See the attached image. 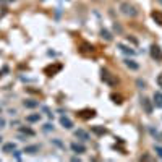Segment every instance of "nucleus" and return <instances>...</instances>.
<instances>
[{"mask_svg":"<svg viewBox=\"0 0 162 162\" xmlns=\"http://www.w3.org/2000/svg\"><path fill=\"white\" fill-rule=\"evenodd\" d=\"M120 11L123 13L125 16H130V18H135V16L138 15V10H136L131 3H128V2H123V3L120 5Z\"/></svg>","mask_w":162,"mask_h":162,"instance_id":"obj_1","label":"nucleus"},{"mask_svg":"<svg viewBox=\"0 0 162 162\" xmlns=\"http://www.w3.org/2000/svg\"><path fill=\"white\" fill-rule=\"evenodd\" d=\"M101 78H102L104 83L110 84V86H117V84H118V80L110 72H107V70H102V72H101Z\"/></svg>","mask_w":162,"mask_h":162,"instance_id":"obj_2","label":"nucleus"},{"mask_svg":"<svg viewBox=\"0 0 162 162\" xmlns=\"http://www.w3.org/2000/svg\"><path fill=\"white\" fill-rule=\"evenodd\" d=\"M141 105H143V109H144L146 114H152V102H151V99L143 97V99H141Z\"/></svg>","mask_w":162,"mask_h":162,"instance_id":"obj_3","label":"nucleus"},{"mask_svg":"<svg viewBox=\"0 0 162 162\" xmlns=\"http://www.w3.org/2000/svg\"><path fill=\"white\" fill-rule=\"evenodd\" d=\"M151 57L156 60H162V50L159 46H151Z\"/></svg>","mask_w":162,"mask_h":162,"instance_id":"obj_4","label":"nucleus"},{"mask_svg":"<svg viewBox=\"0 0 162 162\" xmlns=\"http://www.w3.org/2000/svg\"><path fill=\"white\" fill-rule=\"evenodd\" d=\"M60 123H62L63 128H67V130H72V128H73V122L70 120L68 117H62V118H60Z\"/></svg>","mask_w":162,"mask_h":162,"instance_id":"obj_5","label":"nucleus"},{"mask_svg":"<svg viewBox=\"0 0 162 162\" xmlns=\"http://www.w3.org/2000/svg\"><path fill=\"white\" fill-rule=\"evenodd\" d=\"M72 149L76 152V154H83V152H86V147H84L83 144H78V143H72Z\"/></svg>","mask_w":162,"mask_h":162,"instance_id":"obj_6","label":"nucleus"},{"mask_svg":"<svg viewBox=\"0 0 162 162\" xmlns=\"http://www.w3.org/2000/svg\"><path fill=\"white\" fill-rule=\"evenodd\" d=\"M75 136L78 138V139H83V141H88V139H89V135L84 130H76L75 131Z\"/></svg>","mask_w":162,"mask_h":162,"instance_id":"obj_7","label":"nucleus"},{"mask_svg":"<svg viewBox=\"0 0 162 162\" xmlns=\"http://www.w3.org/2000/svg\"><path fill=\"white\" fill-rule=\"evenodd\" d=\"M94 115H96V112L94 110H89V109H84V110L80 112V117L81 118H93Z\"/></svg>","mask_w":162,"mask_h":162,"instance_id":"obj_8","label":"nucleus"},{"mask_svg":"<svg viewBox=\"0 0 162 162\" xmlns=\"http://www.w3.org/2000/svg\"><path fill=\"white\" fill-rule=\"evenodd\" d=\"M15 149H16V144L15 143H7V144H3V152H7V154H11Z\"/></svg>","mask_w":162,"mask_h":162,"instance_id":"obj_9","label":"nucleus"},{"mask_svg":"<svg viewBox=\"0 0 162 162\" xmlns=\"http://www.w3.org/2000/svg\"><path fill=\"white\" fill-rule=\"evenodd\" d=\"M125 65L128 67L130 70H138V68H139L138 63H136L135 60H130V59H126V60H125Z\"/></svg>","mask_w":162,"mask_h":162,"instance_id":"obj_10","label":"nucleus"},{"mask_svg":"<svg viewBox=\"0 0 162 162\" xmlns=\"http://www.w3.org/2000/svg\"><path fill=\"white\" fill-rule=\"evenodd\" d=\"M39 120H41V114H31V115L26 117V122H29V123L39 122Z\"/></svg>","mask_w":162,"mask_h":162,"instance_id":"obj_11","label":"nucleus"},{"mask_svg":"<svg viewBox=\"0 0 162 162\" xmlns=\"http://www.w3.org/2000/svg\"><path fill=\"white\" fill-rule=\"evenodd\" d=\"M37 151H39V146H26L23 152H26V154H36Z\"/></svg>","mask_w":162,"mask_h":162,"instance_id":"obj_12","label":"nucleus"},{"mask_svg":"<svg viewBox=\"0 0 162 162\" xmlns=\"http://www.w3.org/2000/svg\"><path fill=\"white\" fill-rule=\"evenodd\" d=\"M154 102L157 107H162V93H154Z\"/></svg>","mask_w":162,"mask_h":162,"instance_id":"obj_13","label":"nucleus"},{"mask_svg":"<svg viewBox=\"0 0 162 162\" xmlns=\"http://www.w3.org/2000/svg\"><path fill=\"white\" fill-rule=\"evenodd\" d=\"M91 130H93L96 135H105V133H107V130L102 128V126H91Z\"/></svg>","mask_w":162,"mask_h":162,"instance_id":"obj_14","label":"nucleus"},{"mask_svg":"<svg viewBox=\"0 0 162 162\" xmlns=\"http://www.w3.org/2000/svg\"><path fill=\"white\" fill-rule=\"evenodd\" d=\"M81 50L83 52H94V47L89 46L88 42H83V44H81Z\"/></svg>","mask_w":162,"mask_h":162,"instance_id":"obj_15","label":"nucleus"},{"mask_svg":"<svg viewBox=\"0 0 162 162\" xmlns=\"http://www.w3.org/2000/svg\"><path fill=\"white\" fill-rule=\"evenodd\" d=\"M37 105H39L37 101H24V107H28V109H34Z\"/></svg>","mask_w":162,"mask_h":162,"instance_id":"obj_16","label":"nucleus"},{"mask_svg":"<svg viewBox=\"0 0 162 162\" xmlns=\"http://www.w3.org/2000/svg\"><path fill=\"white\" fill-rule=\"evenodd\" d=\"M118 49H120L122 52H125V54H130V55H133L135 54V50H133V49H128L126 46H123V44H118Z\"/></svg>","mask_w":162,"mask_h":162,"instance_id":"obj_17","label":"nucleus"},{"mask_svg":"<svg viewBox=\"0 0 162 162\" xmlns=\"http://www.w3.org/2000/svg\"><path fill=\"white\" fill-rule=\"evenodd\" d=\"M101 36H102V39H105V41H112V34H110L107 29H102V31H101Z\"/></svg>","mask_w":162,"mask_h":162,"instance_id":"obj_18","label":"nucleus"},{"mask_svg":"<svg viewBox=\"0 0 162 162\" xmlns=\"http://www.w3.org/2000/svg\"><path fill=\"white\" fill-rule=\"evenodd\" d=\"M152 18L156 20L159 24H162V13H159V11H152Z\"/></svg>","mask_w":162,"mask_h":162,"instance_id":"obj_19","label":"nucleus"},{"mask_svg":"<svg viewBox=\"0 0 162 162\" xmlns=\"http://www.w3.org/2000/svg\"><path fill=\"white\" fill-rule=\"evenodd\" d=\"M20 131H21V133H26V135H29V136H33V135H34V131H33L31 128H24V126H21Z\"/></svg>","mask_w":162,"mask_h":162,"instance_id":"obj_20","label":"nucleus"},{"mask_svg":"<svg viewBox=\"0 0 162 162\" xmlns=\"http://www.w3.org/2000/svg\"><path fill=\"white\" fill-rule=\"evenodd\" d=\"M112 101H114L115 104H122V96H117V94H112Z\"/></svg>","mask_w":162,"mask_h":162,"instance_id":"obj_21","label":"nucleus"},{"mask_svg":"<svg viewBox=\"0 0 162 162\" xmlns=\"http://www.w3.org/2000/svg\"><path fill=\"white\" fill-rule=\"evenodd\" d=\"M156 154L162 159V147H160V146H156Z\"/></svg>","mask_w":162,"mask_h":162,"instance_id":"obj_22","label":"nucleus"},{"mask_svg":"<svg viewBox=\"0 0 162 162\" xmlns=\"http://www.w3.org/2000/svg\"><path fill=\"white\" fill-rule=\"evenodd\" d=\"M136 84L139 86V89H144V86H146V84H144V81H141V80H138V81H136Z\"/></svg>","mask_w":162,"mask_h":162,"instance_id":"obj_23","label":"nucleus"},{"mask_svg":"<svg viewBox=\"0 0 162 162\" xmlns=\"http://www.w3.org/2000/svg\"><path fill=\"white\" fill-rule=\"evenodd\" d=\"M157 84H159V88H162V73L157 76Z\"/></svg>","mask_w":162,"mask_h":162,"instance_id":"obj_24","label":"nucleus"},{"mask_svg":"<svg viewBox=\"0 0 162 162\" xmlns=\"http://www.w3.org/2000/svg\"><path fill=\"white\" fill-rule=\"evenodd\" d=\"M50 128H54V126H52L50 123H47V125H46V128H44V130H46V131H49V130H50Z\"/></svg>","mask_w":162,"mask_h":162,"instance_id":"obj_25","label":"nucleus"},{"mask_svg":"<svg viewBox=\"0 0 162 162\" xmlns=\"http://www.w3.org/2000/svg\"><path fill=\"white\" fill-rule=\"evenodd\" d=\"M0 2H3V3H11V2H15V0H0Z\"/></svg>","mask_w":162,"mask_h":162,"instance_id":"obj_26","label":"nucleus"},{"mask_svg":"<svg viewBox=\"0 0 162 162\" xmlns=\"http://www.w3.org/2000/svg\"><path fill=\"white\" fill-rule=\"evenodd\" d=\"M0 143H2V136H0Z\"/></svg>","mask_w":162,"mask_h":162,"instance_id":"obj_27","label":"nucleus"},{"mask_svg":"<svg viewBox=\"0 0 162 162\" xmlns=\"http://www.w3.org/2000/svg\"><path fill=\"white\" fill-rule=\"evenodd\" d=\"M93 2H99V0H93Z\"/></svg>","mask_w":162,"mask_h":162,"instance_id":"obj_28","label":"nucleus"},{"mask_svg":"<svg viewBox=\"0 0 162 162\" xmlns=\"http://www.w3.org/2000/svg\"><path fill=\"white\" fill-rule=\"evenodd\" d=\"M159 3H162V0H159Z\"/></svg>","mask_w":162,"mask_h":162,"instance_id":"obj_29","label":"nucleus"}]
</instances>
